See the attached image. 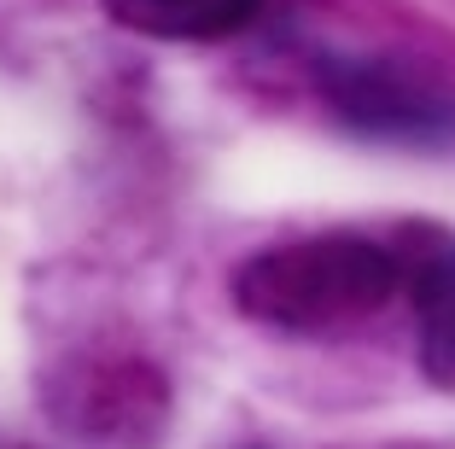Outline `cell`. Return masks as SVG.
I'll list each match as a JSON object with an SVG mask.
<instances>
[{
	"mask_svg": "<svg viewBox=\"0 0 455 449\" xmlns=\"http://www.w3.org/2000/svg\"><path fill=\"white\" fill-rule=\"evenodd\" d=\"M409 280V257L374 234H309L245 257L234 309L268 333L322 339L379 316Z\"/></svg>",
	"mask_w": 455,
	"mask_h": 449,
	"instance_id": "cell-1",
	"label": "cell"
},
{
	"mask_svg": "<svg viewBox=\"0 0 455 449\" xmlns=\"http://www.w3.org/2000/svg\"><path fill=\"white\" fill-rule=\"evenodd\" d=\"M327 93L339 117L379 140H455V93H443L432 76L391 59H339L327 65Z\"/></svg>",
	"mask_w": 455,
	"mask_h": 449,
	"instance_id": "cell-2",
	"label": "cell"
},
{
	"mask_svg": "<svg viewBox=\"0 0 455 449\" xmlns=\"http://www.w3.org/2000/svg\"><path fill=\"white\" fill-rule=\"evenodd\" d=\"M409 298H415L420 373L455 391V239H427L409 257Z\"/></svg>",
	"mask_w": 455,
	"mask_h": 449,
	"instance_id": "cell-3",
	"label": "cell"
},
{
	"mask_svg": "<svg viewBox=\"0 0 455 449\" xmlns=\"http://www.w3.org/2000/svg\"><path fill=\"white\" fill-rule=\"evenodd\" d=\"M263 0H106L123 29L152 41H222L240 36Z\"/></svg>",
	"mask_w": 455,
	"mask_h": 449,
	"instance_id": "cell-4",
	"label": "cell"
}]
</instances>
